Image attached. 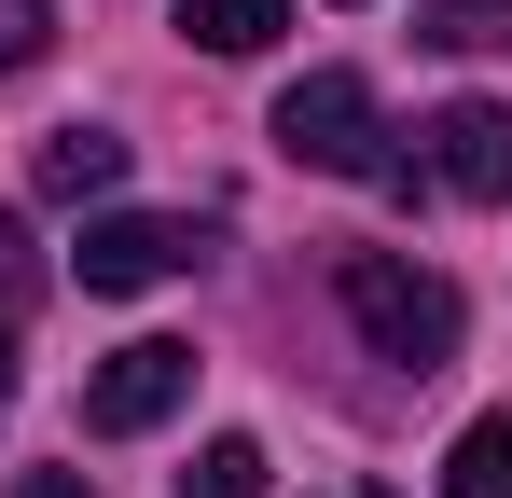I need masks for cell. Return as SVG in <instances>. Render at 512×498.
Segmentation results:
<instances>
[{
	"instance_id": "obj_1",
	"label": "cell",
	"mask_w": 512,
	"mask_h": 498,
	"mask_svg": "<svg viewBox=\"0 0 512 498\" xmlns=\"http://www.w3.org/2000/svg\"><path fill=\"white\" fill-rule=\"evenodd\" d=\"M333 305L360 319V346H374V360H402V374H443V360H457V332H471L457 277H429V263H402V249H346V263H333Z\"/></svg>"
},
{
	"instance_id": "obj_2",
	"label": "cell",
	"mask_w": 512,
	"mask_h": 498,
	"mask_svg": "<svg viewBox=\"0 0 512 498\" xmlns=\"http://www.w3.org/2000/svg\"><path fill=\"white\" fill-rule=\"evenodd\" d=\"M277 153L319 166V180H374V194H416L429 153H388V111H374V83L360 70H305L277 97Z\"/></svg>"
},
{
	"instance_id": "obj_3",
	"label": "cell",
	"mask_w": 512,
	"mask_h": 498,
	"mask_svg": "<svg viewBox=\"0 0 512 498\" xmlns=\"http://www.w3.org/2000/svg\"><path fill=\"white\" fill-rule=\"evenodd\" d=\"M180 402H194V346H180V332H139V346H111V360L84 374V429H111V443L167 429Z\"/></svg>"
},
{
	"instance_id": "obj_4",
	"label": "cell",
	"mask_w": 512,
	"mask_h": 498,
	"mask_svg": "<svg viewBox=\"0 0 512 498\" xmlns=\"http://www.w3.org/2000/svg\"><path fill=\"white\" fill-rule=\"evenodd\" d=\"M70 263H84L97 305H125V291H167L180 263H194V222H167V208H97Z\"/></svg>"
},
{
	"instance_id": "obj_5",
	"label": "cell",
	"mask_w": 512,
	"mask_h": 498,
	"mask_svg": "<svg viewBox=\"0 0 512 498\" xmlns=\"http://www.w3.org/2000/svg\"><path fill=\"white\" fill-rule=\"evenodd\" d=\"M416 153H429V180H443V194H471V208H512V111H499V97H443Z\"/></svg>"
},
{
	"instance_id": "obj_6",
	"label": "cell",
	"mask_w": 512,
	"mask_h": 498,
	"mask_svg": "<svg viewBox=\"0 0 512 498\" xmlns=\"http://www.w3.org/2000/svg\"><path fill=\"white\" fill-rule=\"evenodd\" d=\"M111 180H125V139H111V125H56V139H42V194H56V208H97Z\"/></svg>"
},
{
	"instance_id": "obj_7",
	"label": "cell",
	"mask_w": 512,
	"mask_h": 498,
	"mask_svg": "<svg viewBox=\"0 0 512 498\" xmlns=\"http://www.w3.org/2000/svg\"><path fill=\"white\" fill-rule=\"evenodd\" d=\"M291 28V0H180V42H208V56H263Z\"/></svg>"
},
{
	"instance_id": "obj_8",
	"label": "cell",
	"mask_w": 512,
	"mask_h": 498,
	"mask_svg": "<svg viewBox=\"0 0 512 498\" xmlns=\"http://www.w3.org/2000/svg\"><path fill=\"white\" fill-rule=\"evenodd\" d=\"M443 498H512V415H471L457 457H443Z\"/></svg>"
},
{
	"instance_id": "obj_9",
	"label": "cell",
	"mask_w": 512,
	"mask_h": 498,
	"mask_svg": "<svg viewBox=\"0 0 512 498\" xmlns=\"http://www.w3.org/2000/svg\"><path fill=\"white\" fill-rule=\"evenodd\" d=\"M416 42H429V56H485V42H512V0H429Z\"/></svg>"
},
{
	"instance_id": "obj_10",
	"label": "cell",
	"mask_w": 512,
	"mask_h": 498,
	"mask_svg": "<svg viewBox=\"0 0 512 498\" xmlns=\"http://www.w3.org/2000/svg\"><path fill=\"white\" fill-rule=\"evenodd\" d=\"M180 498H263V443H250V429H222V443L180 471Z\"/></svg>"
},
{
	"instance_id": "obj_11",
	"label": "cell",
	"mask_w": 512,
	"mask_h": 498,
	"mask_svg": "<svg viewBox=\"0 0 512 498\" xmlns=\"http://www.w3.org/2000/svg\"><path fill=\"white\" fill-rule=\"evenodd\" d=\"M14 332H28V236L0 222V415H14Z\"/></svg>"
},
{
	"instance_id": "obj_12",
	"label": "cell",
	"mask_w": 512,
	"mask_h": 498,
	"mask_svg": "<svg viewBox=\"0 0 512 498\" xmlns=\"http://www.w3.org/2000/svg\"><path fill=\"white\" fill-rule=\"evenodd\" d=\"M42 42H56V0H0V70H28Z\"/></svg>"
},
{
	"instance_id": "obj_13",
	"label": "cell",
	"mask_w": 512,
	"mask_h": 498,
	"mask_svg": "<svg viewBox=\"0 0 512 498\" xmlns=\"http://www.w3.org/2000/svg\"><path fill=\"white\" fill-rule=\"evenodd\" d=\"M14 498H97V485H84V471H28Z\"/></svg>"
},
{
	"instance_id": "obj_14",
	"label": "cell",
	"mask_w": 512,
	"mask_h": 498,
	"mask_svg": "<svg viewBox=\"0 0 512 498\" xmlns=\"http://www.w3.org/2000/svg\"><path fill=\"white\" fill-rule=\"evenodd\" d=\"M333 498H388V485H333Z\"/></svg>"
}]
</instances>
